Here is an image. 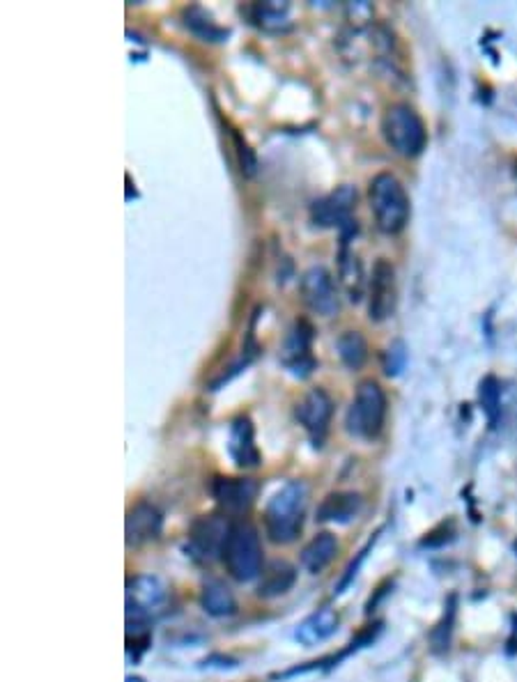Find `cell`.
<instances>
[{
  "mask_svg": "<svg viewBox=\"0 0 517 682\" xmlns=\"http://www.w3.org/2000/svg\"><path fill=\"white\" fill-rule=\"evenodd\" d=\"M308 487L302 480H290L278 490L265 508V531L274 544L295 542L304 526Z\"/></svg>",
  "mask_w": 517,
  "mask_h": 682,
  "instance_id": "6da1fadb",
  "label": "cell"
},
{
  "mask_svg": "<svg viewBox=\"0 0 517 682\" xmlns=\"http://www.w3.org/2000/svg\"><path fill=\"white\" fill-rule=\"evenodd\" d=\"M368 202L377 227L384 234H398L409 221V195L402 182L391 172H379L370 180Z\"/></svg>",
  "mask_w": 517,
  "mask_h": 682,
  "instance_id": "7a4b0ae2",
  "label": "cell"
},
{
  "mask_svg": "<svg viewBox=\"0 0 517 682\" xmlns=\"http://www.w3.org/2000/svg\"><path fill=\"white\" fill-rule=\"evenodd\" d=\"M382 136L400 157H419L426 150L428 131L421 115L407 103H391L382 115Z\"/></svg>",
  "mask_w": 517,
  "mask_h": 682,
  "instance_id": "3957f363",
  "label": "cell"
},
{
  "mask_svg": "<svg viewBox=\"0 0 517 682\" xmlns=\"http://www.w3.org/2000/svg\"><path fill=\"white\" fill-rule=\"evenodd\" d=\"M223 563L235 582H253L262 572V544L260 533L253 524L237 522L232 524L230 537L223 549Z\"/></svg>",
  "mask_w": 517,
  "mask_h": 682,
  "instance_id": "277c9868",
  "label": "cell"
},
{
  "mask_svg": "<svg viewBox=\"0 0 517 682\" xmlns=\"http://www.w3.org/2000/svg\"><path fill=\"white\" fill-rule=\"evenodd\" d=\"M387 396L375 379H364L357 386L354 400L347 409V432L359 439H375L384 428Z\"/></svg>",
  "mask_w": 517,
  "mask_h": 682,
  "instance_id": "5b68a950",
  "label": "cell"
},
{
  "mask_svg": "<svg viewBox=\"0 0 517 682\" xmlns=\"http://www.w3.org/2000/svg\"><path fill=\"white\" fill-rule=\"evenodd\" d=\"M165 586L159 577L138 574L127 582V632L129 636L148 634L152 611L163 604Z\"/></svg>",
  "mask_w": 517,
  "mask_h": 682,
  "instance_id": "8992f818",
  "label": "cell"
},
{
  "mask_svg": "<svg viewBox=\"0 0 517 682\" xmlns=\"http://www.w3.org/2000/svg\"><path fill=\"white\" fill-rule=\"evenodd\" d=\"M354 207L357 189L343 184L310 207V219L319 227H340V242H349V237L357 234V221H352Z\"/></svg>",
  "mask_w": 517,
  "mask_h": 682,
  "instance_id": "52a82bcc",
  "label": "cell"
},
{
  "mask_svg": "<svg viewBox=\"0 0 517 682\" xmlns=\"http://www.w3.org/2000/svg\"><path fill=\"white\" fill-rule=\"evenodd\" d=\"M230 531L232 524L223 515H203L191 524L186 552L193 558H198V561H214L216 556L223 554Z\"/></svg>",
  "mask_w": 517,
  "mask_h": 682,
  "instance_id": "ba28073f",
  "label": "cell"
},
{
  "mask_svg": "<svg viewBox=\"0 0 517 682\" xmlns=\"http://www.w3.org/2000/svg\"><path fill=\"white\" fill-rule=\"evenodd\" d=\"M398 304V283L396 267L387 257H379L372 267V276L368 283V317L372 322H384L396 313Z\"/></svg>",
  "mask_w": 517,
  "mask_h": 682,
  "instance_id": "9c48e42d",
  "label": "cell"
},
{
  "mask_svg": "<svg viewBox=\"0 0 517 682\" xmlns=\"http://www.w3.org/2000/svg\"><path fill=\"white\" fill-rule=\"evenodd\" d=\"M302 299L315 315L331 317L338 313V292L334 278L324 267H310L302 276Z\"/></svg>",
  "mask_w": 517,
  "mask_h": 682,
  "instance_id": "30bf717a",
  "label": "cell"
},
{
  "mask_svg": "<svg viewBox=\"0 0 517 682\" xmlns=\"http://www.w3.org/2000/svg\"><path fill=\"white\" fill-rule=\"evenodd\" d=\"M331 413H334V400L329 398L324 388H310L306 396L297 402L295 416L302 423V428L310 434V439L319 446L329 430Z\"/></svg>",
  "mask_w": 517,
  "mask_h": 682,
  "instance_id": "8fae6325",
  "label": "cell"
},
{
  "mask_svg": "<svg viewBox=\"0 0 517 682\" xmlns=\"http://www.w3.org/2000/svg\"><path fill=\"white\" fill-rule=\"evenodd\" d=\"M315 331L306 319H297L292 329L287 331L281 361L283 366L297 377H308L315 370V358L310 354V343H313Z\"/></svg>",
  "mask_w": 517,
  "mask_h": 682,
  "instance_id": "7c38bea8",
  "label": "cell"
},
{
  "mask_svg": "<svg viewBox=\"0 0 517 682\" xmlns=\"http://www.w3.org/2000/svg\"><path fill=\"white\" fill-rule=\"evenodd\" d=\"M163 529L161 512L152 503L140 501L129 508L127 520H124V535H127L129 547H143L152 540H157Z\"/></svg>",
  "mask_w": 517,
  "mask_h": 682,
  "instance_id": "4fadbf2b",
  "label": "cell"
},
{
  "mask_svg": "<svg viewBox=\"0 0 517 682\" xmlns=\"http://www.w3.org/2000/svg\"><path fill=\"white\" fill-rule=\"evenodd\" d=\"M257 482L253 478H216L212 482V496L225 512L242 515L255 503Z\"/></svg>",
  "mask_w": 517,
  "mask_h": 682,
  "instance_id": "5bb4252c",
  "label": "cell"
},
{
  "mask_svg": "<svg viewBox=\"0 0 517 682\" xmlns=\"http://www.w3.org/2000/svg\"><path fill=\"white\" fill-rule=\"evenodd\" d=\"M227 450L237 467L255 469L260 467V450L255 446L253 423L248 416H237L230 425V439H227Z\"/></svg>",
  "mask_w": 517,
  "mask_h": 682,
  "instance_id": "9a60e30c",
  "label": "cell"
},
{
  "mask_svg": "<svg viewBox=\"0 0 517 682\" xmlns=\"http://www.w3.org/2000/svg\"><path fill=\"white\" fill-rule=\"evenodd\" d=\"M361 510V496L357 492H331L317 505V522L347 524Z\"/></svg>",
  "mask_w": 517,
  "mask_h": 682,
  "instance_id": "2e32d148",
  "label": "cell"
},
{
  "mask_svg": "<svg viewBox=\"0 0 517 682\" xmlns=\"http://www.w3.org/2000/svg\"><path fill=\"white\" fill-rule=\"evenodd\" d=\"M297 582V567L287 561H272L265 570L260 582H257V595L265 599H272L278 595H285Z\"/></svg>",
  "mask_w": 517,
  "mask_h": 682,
  "instance_id": "e0dca14e",
  "label": "cell"
},
{
  "mask_svg": "<svg viewBox=\"0 0 517 682\" xmlns=\"http://www.w3.org/2000/svg\"><path fill=\"white\" fill-rule=\"evenodd\" d=\"M338 554V540L336 535L331 533H317L313 540H310L304 552H302V565L304 570H308L310 574L322 572L324 567L334 561V556Z\"/></svg>",
  "mask_w": 517,
  "mask_h": 682,
  "instance_id": "ac0fdd59",
  "label": "cell"
},
{
  "mask_svg": "<svg viewBox=\"0 0 517 682\" xmlns=\"http://www.w3.org/2000/svg\"><path fill=\"white\" fill-rule=\"evenodd\" d=\"M336 627H338V614L331 611V609H319L317 614L308 616L304 623L297 627L295 636L302 641V644L313 646V644H319V641L329 639L336 632Z\"/></svg>",
  "mask_w": 517,
  "mask_h": 682,
  "instance_id": "d6986e66",
  "label": "cell"
},
{
  "mask_svg": "<svg viewBox=\"0 0 517 682\" xmlns=\"http://www.w3.org/2000/svg\"><path fill=\"white\" fill-rule=\"evenodd\" d=\"M182 16H184V26L189 28L195 37H200L203 41H225V37L230 35V30L216 24V21L207 14L200 5L186 7Z\"/></svg>",
  "mask_w": 517,
  "mask_h": 682,
  "instance_id": "ffe728a7",
  "label": "cell"
},
{
  "mask_svg": "<svg viewBox=\"0 0 517 682\" xmlns=\"http://www.w3.org/2000/svg\"><path fill=\"white\" fill-rule=\"evenodd\" d=\"M200 602H203L205 611L210 616H214V618L232 616L235 609H237V602H235V597L230 593V588H227L223 582H219V579H212V582H207L203 586Z\"/></svg>",
  "mask_w": 517,
  "mask_h": 682,
  "instance_id": "44dd1931",
  "label": "cell"
},
{
  "mask_svg": "<svg viewBox=\"0 0 517 682\" xmlns=\"http://www.w3.org/2000/svg\"><path fill=\"white\" fill-rule=\"evenodd\" d=\"M349 242H343L340 248V283H343L347 296L352 301H359L364 296V269H361L359 257L349 251Z\"/></svg>",
  "mask_w": 517,
  "mask_h": 682,
  "instance_id": "7402d4cb",
  "label": "cell"
},
{
  "mask_svg": "<svg viewBox=\"0 0 517 682\" xmlns=\"http://www.w3.org/2000/svg\"><path fill=\"white\" fill-rule=\"evenodd\" d=\"M336 349H338L340 361H343L349 370H359L368 358L366 338L361 336L359 331H345V334L336 340Z\"/></svg>",
  "mask_w": 517,
  "mask_h": 682,
  "instance_id": "603a6c76",
  "label": "cell"
},
{
  "mask_svg": "<svg viewBox=\"0 0 517 682\" xmlns=\"http://www.w3.org/2000/svg\"><path fill=\"white\" fill-rule=\"evenodd\" d=\"M285 5H276V3H262L253 7V21L262 28H278L285 21Z\"/></svg>",
  "mask_w": 517,
  "mask_h": 682,
  "instance_id": "cb8c5ba5",
  "label": "cell"
},
{
  "mask_svg": "<svg viewBox=\"0 0 517 682\" xmlns=\"http://www.w3.org/2000/svg\"><path fill=\"white\" fill-rule=\"evenodd\" d=\"M478 396H481V405H483L485 413H488L490 423H494L496 413H499V381H496L494 377H485L481 381Z\"/></svg>",
  "mask_w": 517,
  "mask_h": 682,
  "instance_id": "d4e9b609",
  "label": "cell"
},
{
  "mask_svg": "<svg viewBox=\"0 0 517 682\" xmlns=\"http://www.w3.org/2000/svg\"><path fill=\"white\" fill-rule=\"evenodd\" d=\"M375 540H377V537H372V540H370V542H368V544L364 547V549H361V552L357 554V558H354V561H352V563L347 565L345 574L340 577V582H338V586H336V595L345 593V588H347V586H349L352 582H354V577L359 574V567H361V563L366 561V556H368V552H370V547L375 544Z\"/></svg>",
  "mask_w": 517,
  "mask_h": 682,
  "instance_id": "484cf974",
  "label": "cell"
},
{
  "mask_svg": "<svg viewBox=\"0 0 517 682\" xmlns=\"http://www.w3.org/2000/svg\"><path fill=\"white\" fill-rule=\"evenodd\" d=\"M235 148H237V157H240L242 172L251 177V175H255V168H257V161H255L253 150L248 148V143L240 136V133H235Z\"/></svg>",
  "mask_w": 517,
  "mask_h": 682,
  "instance_id": "4316f807",
  "label": "cell"
},
{
  "mask_svg": "<svg viewBox=\"0 0 517 682\" xmlns=\"http://www.w3.org/2000/svg\"><path fill=\"white\" fill-rule=\"evenodd\" d=\"M405 366V345L402 343H393L387 349V363H384V372L387 375H398Z\"/></svg>",
  "mask_w": 517,
  "mask_h": 682,
  "instance_id": "83f0119b",
  "label": "cell"
}]
</instances>
